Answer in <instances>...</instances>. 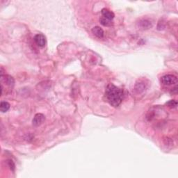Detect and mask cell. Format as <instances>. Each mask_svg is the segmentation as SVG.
<instances>
[{
  "mask_svg": "<svg viewBox=\"0 0 178 178\" xmlns=\"http://www.w3.org/2000/svg\"><path fill=\"white\" fill-rule=\"evenodd\" d=\"M34 40L36 43V45H37L38 46L41 47V48H43L45 44H46V39H45V36L43 35V34H36V35L34 36Z\"/></svg>",
  "mask_w": 178,
  "mask_h": 178,
  "instance_id": "3",
  "label": "cell"
},
{
  "mask_svg": "<svg viewBox=\"0 0 178 178\" xmlns=\"http://www.w3.org/2000/svg\"><path fill=\"white\" fill-rule=\"evenodd\" d=\"M105 95L109 103L114 107H118L124 98V92L122 89L110 83L107 87Z\"/></svg>",
  "mask_w": 178,
  "mask_h": 178,
  "instance_id": "1",
  "label": "cell"
},
{
  "mask_svg": "<svg viewBox=\"0 0 178 178\" xmlns=\"http://www.w3.org/2000/svg\"><path fill=\"white\" fill-rule=\"evenodd\" d=\"M10 106V104H9L8 102H1V104H0V110H1V111L3 112V113H5V112L8 111L9 110Z\"/></svg>",
  "mask_w": 178,
  "mask_h": 178,
  "instance_id": "10",
  "label": "cell"
},
{
  "mask_svg": "<svg viewBox=\"0 0 178 178\" xmlns=\"http://www.w3.org/2000/svg\"><path fill=\"white\" fill-rule=\"evenodd\" d=\"M1 80H4L5 83L9 86H13L14 85V79L11 76L8 75H5V78H4L3 76L1 75Z\"/></svg>",
  "mask_w": 178,
  "mask_h": 178,
  "instance_id": "9",
  "label": "cell"
},
{
  "mask_svg": "<svg viewBox=\"0 0 178 178\" xmlns=\"http://www.w3.org/2000/svg\"><path fill=\"white\" fill-rule=\"evenodd\" d=\"M100 22L101 24L104 27H111L113 25V23L111 22V20L106 19V18L104 17H102L100 19Z\"/></svg>",
  "mask_w": 178,
  "mask_h": 178,
  "instance_id": "11",
  "label": "cell"
},
{
  "mask_svg": "<svg viewBox=\"0 0 178 178\" xmlns=\"http://www.w3.org/2000/svg\"><path fill=\"white\" fill-rule=\"evenodd\" d=\"M152 23L147 20H143L139 22V27L143 29H148L150 27H152Z\"/></svg>",
  "mask_w": 178,
  "mask_h": 178,
  "instance_id": "8",
  "label": "cell"
},
{
  "mask_svg": "<svg viewBox=\"0 0 178 178\" xmlns=\"http://www.w3.org/2000/svg\"><path fill=\"white\" fill-rule=\"evenodd\" d=\"M45 117L43 114H36L34 116V119H33L32 123L33 125L35 127H39L40 125H42L43 123V122L45 121Z\"/></svg>",
  "mask_w": 178,
  "mask_h": 178,
  "instance_id": "4",
  "label": "cell"
},
{
  "mask_svg": "<svg viewBox=\"0 0 178 178\" xmlns=\"http://www.w3.org/2000/svg\"><path fill=\"white\" fill-rule=\"evenodd\" d=\"M92 33L93 35H95L96 37L101 39L104 36V31L100 27H95L92 29Z\"/></svg>",
  "mask_w": 178,
  "mask_h": 178,
  "instance_id": "7",
  "label": "cell"
},
{
  "mask_svg": "<svg viewBox=\"0 0 178 178\" xmlns=\"http://www.w3.org/2000/svg\"><path fill=\"white\" fill-rule=\"evenodd\" d=\"M146 83L143 81H139L134 86V91L137 94H141L145 91L146 89Z\"/></svg>",
  "mask_w": 178,
  "mask_h": 178,
  "instance_id": "5",
  "label": "cell"
},
{
  "mask_svg": "<svg viewBox=\"0 0 178 178\" xmlns=\"http://www.w3.org/2000/svg\"><path fill=\"white\" fill-rule=\"evenodd\" d=\"M166 105L168 107H170V108H175V107H177V103L175 100H170L169 102H168L166 103Z\"/></svg>",
  "mask_w": 178,
  "mask_h": 178,
  "instance_id": "12",
  "label": "cell"
},
{
  "mask_svg": "<svg viewBox=\"0 0 178 178\" xmlns=\"http://www.w3.org/2000/svg\"><path fill=\"white\" fill-rule=\"evenodd\" d=\"M102 17L105 18L106 19L109 20H112L114 17H115V15H114V13L107 8H103L102 10Z\"/></svg>",
  "mask_w": 178,
  "mask_h": 178,
  "instance_id": "6",
  "label": "cell"
},
{
  "mask_svg": "<svg viewBox=\"0 0 178 178\" xmlns=\"http://www.w3.org/2000/svg\"><path fill=\"white\" fill-rule=\"evenodd\" d=\"M161 82L164 85L166 86H170V85H173L177 83V78L176 76L173 74H166V75L163 76L161 77Z\"/></svg>",
  "mask_w": 178,
  "mask_h": 178,
  "instance_id": "2",
  "label": "cell"
}]
</instances>
